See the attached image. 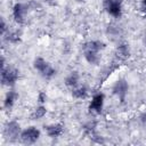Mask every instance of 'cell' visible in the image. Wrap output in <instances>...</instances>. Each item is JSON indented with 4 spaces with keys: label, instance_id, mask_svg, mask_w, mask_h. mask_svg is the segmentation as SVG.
<instances>
[{
    "label": "cell",
    "instance_id": "6da1fadb",
    "mask_svg": "<svg viewBox=\"0 0 146 146\" xmlns=\"http://www.w3.org/2000/svg\"><path fill=\"white\" fill-rule=\"evenodd\" d=\"M104 48V43L100 41H89L83 44L84 58L89 64L97 65L100 60V50Z\"/></svg>",
    "mask_w": 146,
    "mask_h": 146
},
{
    "label": "cell",
    "instance_id": "7a4b0ae2",
    "mask_svg": "<svg viewBox=\"0 0 146 146\" xmlns=\"http://www.w3.org/2000/svg\"><path fill=\"white\" fill-rule=\"evenodd\" d=\"M33 66H34V68H35L43 78H46V79H50V78L54 76L55 73H56V71L54 70V67H52L48 62H46L42 57H36V58L34 59V62H33Z\"/></svg>",
    "mask_w": 146,
    "mask_h": 146
},
{
    "label": "cell",
    "instance_id": "3957f363",
    "mask_svg": "<svg viewBox=\"0 0 146 146\" xmlns=\"http://www.w3.org/2000/svg\"><path fill=\"white\" fill-rule=\"evenodd\" d=\"M18 79V71L11 67L1 68V82L3 86H14Z\"/></svg>",
    "mask_w": 146,
    "mask_h": 146
},
{
    "label": "cell",
    "instance_id": "277c9868",
    "mask_svg": "<svg viewBox=\"0 0 146 146\" xmlns=\"http://www.w3.org/2000/svg\"><path fill=\"white\" fill-rule=\"evenodd\" d=\"M122 0H103V6L106 11L113 17H120L122 14Z\"/></svg>",
    "mask_w": 146,
    "mask_h": 146
},
{
    "label": "cell",
    "instance_id": "5b68a950",
    "mask_svg": "<svg viewBox=\"0 0 146 146\" xmlns=\"http://www.w3.org/2000/svg\"><path fill=\"white\" fill-rule=\"evenodd\" d=\"M19 137H21V139H22V141L24 144H33V143H35L39 139L40 131L36 128H34V127H30V128L23 130L21 132Z\"/></svg>",
    "mask_w": 146,
    "mask_h": 146
},
{
    "label": "cell",
    "instance_id": "8992f818",
    "mask_svg": "<svg viewBox=\"0 0 146 146\" xmlns=\"http://www.w3.org/2000/svg\"><path fill=\"white\" fill-rule=\"evenodd\" d=\"M128 92V83L124 79H120L113 87V94L120 99L121 103L125 100V96Z\"/></svg>",
    "mask_w": 146,
    "mask_h": 146
},
{
    "label": "cell",
    "instance_id": "52a82bcc",
    "mask_svg": "<svg viewBox=\"0 0 146 146\" xmlns=\"http://www.w3.org/2000/svg\"><path fill=\"white\" fill-rule=\"evenodd\" d=\"M27 14V5L25 3H16L13 8V16L15 21L19 24H23L25 22V16Z\"/></svg>",
    "mask_w": 146,
    "mask_h": 146
},
{
    "label": "cell",
    "instance_id": "ba28073f",
    "mask_svg": "<svg viewBox=\"0 0 146 146\" xmlns=\"http://www.w3.org/2000/svg\"><path fill=\"white\" fill-rule=\"evenodd\" d=\"M6 136L10 139V140H15L18 136H21V127L16 121H10L7 123L6 129H5Z\"/></svg>",
    "mask_w": 146,
    "mask_h": 146
},
{
    "label": "cell",
    "instance_id": "9c48e42d",
    "mask_svg": "<svg viewBox=\"0 0 146 146\" xmlns=\"http://www.w3.org/2000/svg\"><path fill=\"white\" fill-rule=\"evenodd\" d=\"M103 105H104V95L103 94H97L92 97L91 103L89 105V110L94 113L99 114L103 110Z\"/></svg>",
    "mask_w": 146,
    "mask_h": 146
},
{
    "label": "cell",
    "instance_id": "30bf717a",
    "mask_svg": "<svg viewBox=\"0 0 146 146\" xmlns=\"http://www.w3.org/2000/svg\"><path fill=\"white\" fill-rule=\"evenodd\" d=\"M47 135L51 138H56L59 135H62L63 132V125L62 124H51V125H47L44 127Z\"/></svg>",
    "mask_w": 146,
    "mask_h": 146
},
{
    "label": "cell",
    "instance_id": "8fae6325",
    "mask_svg": "<svg viewBox=\"0 0 146 146\" xmlns=\"http://www.w3.org/2000/svg\"><path fill=\"white\" fill-rule=\"evenodd\" d=\"M17 97H18V95H17V92H15L14 90L8 91V92H7V95H6V97H5L3 106H5L6 108H8V110H9V108L14 105L15 100L17 99Z\"/></svg>",
    "mask_w": 146,
    "mask_h": 146
},
{
    "label": "cell",
    "instance_id": "7c38bea8",
    "mask_svg": "<svg viewBox=\"0 0 146 146\" xmlns=\"http://www.w3.org/2000/svg\"><path fill=\"white\" fill-rule=\"evenodd\" d=\"M116 56L120 59H127L130 56V48L128 44H120L116 48Z\"/></svg>",
    "mask_w": 146,
    "mask_h": 146
},
{
    "label": "cell",
    "instance_id": "4fadbf2b",
    "mask_svg": "<svg viewBox=\"0 0 146 146\" xmlns=\"http://www.w3.org/2000/svg\"><path fill=\"white\" fill-rule=\"evenodd\" d=\"M88 91H87V88L84 86H75L72 90V96L76 99H82V98H86Z\"/></svg>",
    "mask_w": 146,
    "mask_h": 146
},
{
    "label": "cell",
    "instance_id": "5bb4252c",
    "mask_svg": "<svg viewBox=\"0 0 146 146\" xmlns=\"http://www.w3.org/2000/svg\"><path fill=\"white\" fill-rule=\"evenodd\" d=\"M78 82H79V74H78V72H72V73H70L65 78V84L67 87L74 88L75 86H78Z\"/></svg>",
    "mask_w": 146,
    "mask_h": 146
},
{
    "label": "cell",
    "instance_id": "9a60e30c",
    "mask_svg": "<svg viewBox=\"0 0 146 146\" xmlns=\"http://www.w3.org/2000/svg\"><path fill=\"white\" fill-rule=\"evenodd\" d=\"M46 113H47L46 107L41 105V106H39V107H36V108H35V111H34V113H33L32 117H33L34 120H38V119L43 117V116L46 115Z\"/></svg>",
    "mask_w": 146,
    "mask_h": 146
},
{
    "label": "cell",
    "instance_id": "2e32d148",
    "mask_svg": "<svg viewBox=\"0 0 146 146\" xmlns=\"http://www.w3.org/2000/svg\"><path fill=\"white\" fill-rule=\"evenodd\" d=\"M7 40L10 41V42H17L19 40V35L17 33H15V32H10V33H8Z\"/></svg>",
    "mask_w": 146,
    "mask_h": 146
},
{
    "label": "cell",
    "instance_id": "e0dca14e",
    "mask_svg": "<svg viewBox=\"0 0 146 146\" xmlns=\"http://www.w3.org/2000/svg\"><path fill=\"white\" fill-rule=\"evenodd\" d=\"M46 99H47V95L44 94V92H39V95H38V100L42 104V103H44L46 102Z\"/></svg>",
    "mask_w": 146,
    "mask_h": 146
},
{
    "label": "cell",
    "instance_id": "ac0fdd59",
    "mask_svg": "<svg viewBox=\"0 0 146 146\" xmlns=\"http://www.w3.org/2000/svg\"><path fill=\"white\" fill-rule=\"evenodd\" d=\"M6 30H7V29H6V23H5L3 19H1V33L3 34V33L6 32Z\"/></svg>",
    "mask_w": 146,
    "mask_h": 146
},
{
    "label": "cell",
    "instance_id": "d6986e66",
    "mask_svg": "<svg viewBox=\"0 0 146 146\" xmlns=\"http://www.w3.org/2000/svg\"><path fill=\"white\" fill-rule=\"evenodd\" d=\"M140 8L144 13H146V0H141V5H140Z\"/></svg>",
    "mask_w": 146,
    "mask_h": 146
},
{
    "label": "cell",
    "instance_id": "ffe728a7",
    "mask_svg": "<svg viewBox=\"0 0 146 146\" xmlns=\"http://www.w3.org/2000/svg\"><path fill=\"white\" fill-rule=\"evenodd\" d=\"M75 1H78V2H82V1H84V0H75Z\"/></svg>",
    "mask_w": 146,
    "mask_h": 146
},
{
    "label": "cell",
    "instance_id": "44dd1931",
    "mask_svg": "<svg viewBox=\"0 0 146 146\" xmlns=\"http://www.w3.org/2000/svg\"><path fill=\"white\" fill-rule=\"evenodd\" d=\"M145 46H146V39H145Z\"/></svg>",
    "mask_w": 146,
    "mask_h": 146
}]
</instances>
